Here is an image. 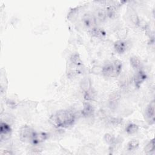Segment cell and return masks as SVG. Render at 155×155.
Wrapping results in <instances>:
<instances>
[{
  "instance_id": "1",
  "label": "cell",
  "mask_w": 155,
  "mask_h": 155,
  "mask_svg": "<svg viewBox=\"0 0 155 155\" xmlns=\"http://www.w3.org/2000/svg\"><path fill=\"white\" fill-rule=\"evenodd\" d=\"M76 116L71 111L61 110L58 111L50 118V122L57 128H68L75 122Z\"/></svg>"
},
{
  "instance_id": "2",
  "label": "cell",
  "mask_w": 155,
  "mask_h": 155,
  "mask_svg": "<svg viewBox=\"0 0 155 155\" xmlns=\"http://www.w3.org/2000/svg\"><path fill=\"white\" fill-rule=\"evenodd\" d=\"M122 68V62L119 60L107 63L102 68V74L107 78H116L118 76Z\"/></svg>"
},
{
  "instance_id": "3",
  "label": "cell",
  "mask_w": 155,
  "mask_h": 155,
  "mask_svg": "<svg viewBox=\"0 0 155 155\" xmlns=\"http://www.w3.org/2000/svg\"><path fill=\"white\" fill-rule=\"evenodd\" d=\"M82 22L84 25L88 29H90V30L97 27V19L94 15L90 12L85 13L83 15L82 18Z\"/></svg>"
},
{
  "instance_id": "4",
  "label": "cell",
  "mask_w": 155,
  "mask_h": 155,
  "mask_svg": "<svg viewBox=\"0 0 155 155\" xmlns=\"http://www.w3.org/2000/svg\"><path fill=\"white\" fill-rule=\"evenodd\" d=\"M35 131L29 126L25 125L21 128L19 131V139L23 142H30Z\"/></svg>"
},
{
  "instance_id": "5",
  "label": "cell",
  "mask_w": 155,
  "mask_h": 155,
  "mask_svg": "<svg viewBox=\"0 0 155 155\" xmlns=\"http://www.w3.org/2000/svg\"><path fill=\"white\" fill-rule=\"evenodd\" d=\"M12 134V128L10 125L1 121L0 125V139L1 141H5L10 139Z\"/></svg>"
},
{
  "instance_id": "6",
  "label": "cell",
  "mask_w": 155,
  "mask_h": 155,
  "mask_svg": "<svg viewBox=\"0 0 155 155\" xmlns=\"http://www.w3.org/2000/svg\"><path fill=\"white\" fill-rule=\"evenodd\" d=\"M49 137V134L45 132H36L35 131L30 142L35 145L40 144L45 141Z\"/></svg>"
},
{
  "instance_id": "7",
  "label": "cell",
  "mask_w": 155,
  "mask_h": 155,
  "mask_svg": "<svg viewBox=\"0 0 155 155\" xmlns=\"http://www.w3.org/2000/svg\"><path fill=\"white\" fill-rule=\"evenodd\" d=\"M154 101H152L145 109V118L149 124L152 125L154 123Z\"/></svg>"
},
{
  "instance_id": "8",
  "label": "cell",
  "mask_w": 155,
  "mask_h": 155,
  "mask_svg": "<svg viewBox=\"0 0 155 155\" xmlns=\"http://www.w3.org/2000/svg\"><path fill=\"white\" fill-rule=\"evenodd\" d=\"M129 44L125 39H119L114 43V48L117 53L123 54L128 49Z\"/></svg>"
},
{
  "instance_id": "9",
  "label": "cell",
  "mask_w": 155,
  "mask_h": 155,
  "mask_svg": "<svg viewBox=\"0 0 155 155\" xmlns=\"http://www.w3.org/2000/svg\"><path fill=\"white\" fill-rule=\"evenodd\" d=\"M81 114L83 117L86 118L93 117L94 114V107L89 102H84L81 110Z\"/></svg>"
},
{
  "instance_id": "10",
  "label": "cell",
  "mask_w": 155,
  "mask_h": 155,
  "mask_svg": "<svg viewBox=\"0 0 155 155\" xmlns=\"http://www.w3.org/2000/svg\"><path fill=\"white\" fill-rule=\"evenodd\" d=\"M146 79L147 74L142 70L136 71V73L133 77V81L135 86L137 88H139L142 84L146 80Z\"/></svg>"
},
{
  "instance_id": "11",
  "label": "cell",
  "mask_w": 155,
  "mask_h": 155,
  "mask_svg": "<svg viewBox=\"0 0 155 155\" xmlns=\"http://www.w3.org/2000/svg\"><path fill=\"white\" fill-rule=\"evenodd\" d=\"M120 100V95L119 93L114 92L110 94L108 99V105L111 110H115Z\"/></svg>"
},
{
  "instance_id": "12",
  "label": "cell",
  "mask_w": 155,
  "mask_h": 155,
  "mask_svg": "<svg viewBox=\"0 0 155 155\" xmlns=\"http://www.w3.org/2000/svg\"><path fill=\"white\" fill-rule=\"evenodd\" d=\"M80 88L85 93L89 91L91 88V81L89 78H84L80 82Z\"/></svg>"
},
{
  "instance_id": "13",
  "label": "cell",
  "mask_w": 155,
  "mask_h": 155,
  "mask_svg": "<svg viewBox=\"0 0 155 155\" xmlns=\"http://www.w3.org/2000/svg\"><path fill=\"white\" fill-rule=\"evenodd\" d=\"M130 62L131 67L136 71L142 70V63L140 60L136 56H133L130 59Z\"/></svg>"
},
{
  "instance_id": "14",
  "label": "cell",
  "mask_w": 155,
  "mask_h": 155,
  "mask_svg": "<svg viewBox=\"0 0 155 155\" xmlns=\"http://www.w3.org/2000/svg\"><path fill=\"white\" fill-rule=\"evenodd\" d=\"M128 18L130 22L134 26H139L140 25V19L134 10H131L128 12Z\"/></svg>"
},
{
  "instance_id": "15",
  "label": "cell",
  "mask_w": 155,
  "mask_h": 155,
  "mask_svg": "<svg viewBox=\"0 0 155 155\" xmlns=\"http://www.w3.org/2000/svg\"><path fill=\"white\" fill-rule=\"evenodd\" d=\"M90 33L94 37L97 38H102L106 35V33L102 28L96 27L90 30Z\"/></svg>"
},
{
  "instance_id": "16",
  "label": "cell",
  "mask_w": 155,
  "mask_h": 155,
  "mask_svg": "<svg viewBox=\"0 0 155 155\" xmlns=\"http://www.w3.org/2000/svg\"><path fill=\"white\" fill-rule=\"evenodd\" d=\"M70 61L71 62L77 66V67H81L82 65H83V62L79 56V54L78 53H73L70 56Z\"/></svg>"
},
{
  "instance_id": "17",
  "label": "cell",
  "mask_w": 155,
  "mask_h": 155,
  "mask_svg": "<svg viewBox=\"0 0 155 155\" xmlns=\"http://www.w3.org/2000/svg\"><path fill=\"white\" fill-rule=\"evenodd\" d=\"M97 21L99 20L101 22H104L106 20V19L107 18V13L105 10L104 9H97L96 11L95 15H94Z\"/></svg>"
},
{
  "instance_id": "18",
  "label": "cell",
  "mask_w": 155,
  "mask_h": 155,
  "mask_svg": "<svg viewBox=\"0 0 155 155\" xmlns=\"http://www.w3.org/2000/svg\"><path fill=\"white\" fill-rule=\"evenodd\" d=\"M139 127L137 124L134 123H130L127 125L125 130L128 134L131 135L137 133L139 130Z\"/></svg>"
},
{
  "instance_id": "19",
  "label": "cell",
  "mask_w": 155,
  "mask_h": 155,
  "mask_svg": "<svg viewBox=\"0 0 155 155\" xmlns=\"http://www.w3.org/2000/svg\"><path fill=\"white\" fill-rule=\"evenodd\" d=\"M139 146V141L136 139L134 140H130L127 145V150L129 151H134L136 149H137V148Z\"/></svg>"
},
{
  "instance_id": "20",
  "label": "cell",
  "mask_w": 155,
  "mask_h": 155,
  "mask_svg": "<svg viewBox=\"0 0 155 155\" xmlns=\"http://www.w3.org/2000/svg\"><path fill=\"white\" fill-rule=\"evenodd\" d=\"M104 141L110 145H113L116 143V138L110 133H106L104 137Z\"/></svg>"
},
{
  "instance_id": "21",
  "label": "cell",
  "mask_w": 155,
  "mask_h": 155,
  "mask_svg": "<svg viewBox=\"0 0 155 155\" xmlns=\"http://www.w3.org/2000/svg\"><path fill=\"white\" fill-rule=\"evenodd\" d=\"M144 151L147 154H150L154 151V139L150 140L144 147Z\"/></svg>"
},
{
  "instance_id": "22",
  "label": "cell",
  "mask_w": 155,
  "mask_h": 155,
  "mask_svg": "<svg viewBox=\"0 0 155 155\" xmlns=\"http://www.w3.org/2000/svg\"><path fill=\"white\" fill-rule=\"evenodd\" d=\"M95 96V92L93 90L92 88L89 91L85 92L84 94V98L87 102L93 101Z\"/></svg>"
},
{
  "instance_id": "23",
  "label": "cell",
  "mask_w": 155,
  "mask_h": 155,
  "mask_svg": "<svg viewBox=\"0 0 155 155\" xmlns=\"http://www.w3.org/2000/svg\"><path fill=\"white\" fill-rule=\"evenodd\" d=\"M128 33V30L127 28H120L117 33V35L119 39H125Z\"/></svg>"
},
{
  "instance_id": "24",
  "label": "cell",
  "mask_w": 155,
  "mask_h": 155,
  "mask_svg": "<svg viewBox=\"0 0 155 155\" xmlns=\"http://www.w3.org/2000/svg\"><path fill=\"white\" fill-rule=\"evenodd\" d=\"M102 67H100L98 65L94 66L92 68V71L93 73H95V74L101 73H102Z\"/></svg>"
},
{
  "instance_id": "25",
  "label": "cell",
  "mask_w": 155,
  "mask_h": 155,
  "mask_svg": "<svg viewBox=\"0 0 155 155\" xmlns=\"http://www.w3.org/2000/svg\"><path fill=\"white\" fill-rule=\"evenodd\" d=\"M7 103H8V104H9L8 105H9L10 107H16V103H15L14 101H10V100H8V101L7 102Z\"/></svg>"
}]
</instances>
